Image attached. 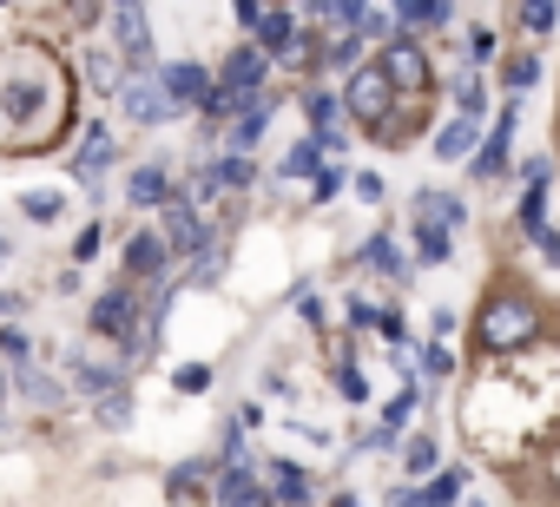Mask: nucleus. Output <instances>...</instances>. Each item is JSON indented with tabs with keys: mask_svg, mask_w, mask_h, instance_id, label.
I'll list each match as a JSON object with an SVG mask.
<instances>
[{
	"mask_svg": "<svg viewBox=\"0 0 560 507\" xmlns=\"http://www.w3.org/2000/svg\"><path fill=\"white\" fill-rule=\"evenodd\" d=\"M264 73H270L264 47H237V54L224 60V93H231V99H244V93H257V86H264Z\"/></svg>",
	"mask_w": 560,
	"mask_h": 507,
	"instance_id": "0eeeda50",
	"label": "nucleus"
},
{
	"mask_svg": "<svg viewBox=\"0 0 560 507\" xmlns=\"http://www.w3.org/2000/svg\"><path fill=\"white\" fill-rule=\"evenodd\" d=\"M211 494H218V507H270V500H277V494H270V487H257L237 461L218 474V487H211Z\"/></svg>",
	"mask_w": 560,
	"mask_h": 507,
	"instance_id": "9d476101",
	"label": "nucleus"
},
{
	"mask_svg": "<svg viewBox=\"0 0 560 507\" xmlns=\"http://www.w3.org/2000/svg\"><path fill=\"white\" fill-rule=\"evenodd\" d=\"M317 152H324L317 139H298V145L284 152V178H317Z\"/></svg>",
	"mask_w": 560,
	"mask_h": 507,
	"instance_id": "b1692460",
	"label": "nucleus"
},
{
	"mask_svg": "<svg viewBox=\"0 0 560 507\" xmlns=\"http://www.w3.org/2000/svg\"><path fill=\"white\" fill-rule=\"evenodd\" d=\"M211 172H218V185H250V172H257V165H250V152H231V158H224V165H211Z\"/></svg>",
	"mask_w": 560,
	"mask_h": 507,
	"instance_id": "cd10ccee",
	"label": "nucleus"
},
{
	"mask_svg": "<svg viewBox=\"0 0 560 507\" xmlns=\"http://www.w3.org/2000/svg\"><path fill=\"white\" fill-rule=\"evenodd\" d=\"M119 106H126V119H139V126H165V119H178V106H172V93H165L159 73H132V80L119 86Z\"/></svg>",
	"mask_w": 560,
	"mask_h": 507,
	"instance_id": "7ed1b4c3",
	"label": "nucleus"
},
{
	"mask_svg": "<svg viewBox=\"0 0 560 507\" xmlns=\"http://www.w3.org/2000/svg\"><path fill=\"white\" fill-rule=\"evenodd\" d=\"M218 250H198V258H191V284H218Z\"/></svg>",
	"mask_w": 560,
	"mask_h": 507,
	"instance_id": "72a5a7b5",
	"label": "nucleus"
},
{
	"mask_svg": "<svg viewBox=\"0 0 560 507\" xmlns=\"http://www.w3.org/2000/svg\"><path fill=\"white\" fill-rule=\"evenodd\" d=\"M165 224H172V231H165V244H172V250H191V258H198V250H211V231H205L198 204H185V198H178V204L165 211Z\"/></svg>",
	"mask_w": 560,
	"mask_h": 507,
	"instance_id": "423d86ee",
	"label": "nucleus"
},
{
	"mask_svg": "<svg viewBox=\"0 0 560 507\" xmlns=\"http://www.w3.org/2000/svg\"><path fill=\"white\" fill-rule=\"evenodd\" d=\"M357 60H363V34L350 27V40H337V47L324 54V67H357Z\"/></svg>",
	"mask_w": 560,
	"mask_h": 507,
	"instance_id": "c756f323",
	"label": "nucleus"
},
{
	"mask_svg": "<svg viewBox=\"0 0 560 507\" xmlns=\"http://www.w3.org/2000/svg\"><path fill=\"white\" fill-rule=\"evenodd\" d=\"M409 415H416V389H402V396H396V402L383 409V422H389V428H402Z\"/></svg>",
	"mask_w": 560,
	"mask_h": 507,
	"instance_id": "f704fd0d",
	"label": "nucleus"
},
{
	"mask_svg": "<svg viewBox=\"0 0 560 507\" xmlns=\"http://www.w3.org/2000/svg\"><path fill=\"white\" fill-rule=\"evenodd\" d=\"M93 250H100V224H86V231H80V237H73V258H80V264H86V258H93Z\"/></svg>",
	"mask_w": 560,
	"mask_h": 507,
	"instance_id": "58836bf2",
	"label": "nucleus"
},
{
	"mask_svg": "<svg viewBox=\"0 0 560 507\" xmlns=\"http://www.w3.org/2000/svg\"><path fill=\"white\" fill-rule=\"evenodd\" d=\"M534 330H540V310L527 297H494L481 310V343L488 350H521V343H534Z\"/></svg>",
	"mask_w": 560,
	"mask_h": 507,
	"instance_id": "f03ea898",
	"label": "nucleus"
},
{
	"mask_svg": "<svg viewBox=\"0 0 560 507\" xmlns=\"http://www.w3.org/2000/svg\"><path fill=\"white\" fill-rule=\"evenodd\" d=\"M311 126H317V139H324V132H337V99H324V93H317V99H311Z\"/></svg>",
	"mask_w": 560,
	"mask_h": 507,
	"instance_id": "473e14b6",
	"label": "nucleus"
},
{
	"mask_svg": "<svg viewBox=\"0 0 560 507\" xmlns=\"http://www.w3.org/2000/svg\"><path fill=\"white\" fill-rule=\"evenodd\" d=\"M165 250H172V244H165L159 231H139V237L126 244V271H132V278H159V271H165Z\"/></svg>",
	"mask_w": 560,
	"mask_h": 507,
	"instance_id": "ddd939ff",
	"label": "nucleus"
},
{
	"mask_svg": "<svg viewBox=\"0 0 560 507\" xmlns=\"http://www.w3.org/2000/svg\"><path fill=\"white\" fill-rule=\"evenodd\" d=\"M126 198H132V204H165V198H172L165 165H139V172L126 178Z\"/></svg>",
	"mask_w": 560,
	"mask_h": 507,
	"instance_id": "dca6fc26",
	"label": "nucleus"
},
{
	"mask_svg": "<svg viewBox=\"0 0 560 507\" xmlns=\"http://www.w3.org/2000/svg\"><path fill=\"white\" fill-rule=\"evenodd\" d=\"M389 106H396L389 73H383V67H357V73H350V113H357L363 126H383V119H389Z\"/></svg>",
	"mask_w": 560,
	"mask_h": 507,
	"instance_id": "20e7f679",
	"label": "nucleus"
},
{
	"mask_svg": "<svg viewBox=\"0 0 560 507\" xmlns=\"http://www.w3.org/2000/svg\"><path fill=\"white\" fill-rule=\"evenodd\" d=\"M73 389H80V396H106V389H119V369H106V363H73Z\"/></svg>",
	"mask_w": 560,
	"mask_h": 507,
	"instance_id": "412c9836",
	"label": "nucleus"
},
{
	"mask_svg": "<svg viewBox=\"0 0 560 507\" xmlns=\"http://www.w3.org/2000/svg\"><path fill=\"white\" fill-rule=\"evenodd\" d=\"M534 80H540V60H514L508 67V86H534Z\"/></svg>",
	"mask_w": 560,
	"mask_h": 507,
	"instance_id": "e433bc0d",
	"label": "nucleus"
},
{
	"mask_svg": "<svg viewBox=\"0 0 560 507\" xmlns=\"http://www.w3.org/2000/svg\"><path fill=\"white\" fill-rule=\"evenodd\" d=\"M337 389H343V402H363V396H370V382H363V369H357V363H343V369H337Z\"/></svg>",
	"mask_w": 560,
	"mask_h": 507,
	"instance_id": "2f4dec72",
	"label": "nucleus"
},
{
	"mask_svg": "<svg viewBox=\"0 0 560 507\" xmlns=\"http://www.w3.org/2000/svg\"><path fill=\"white\" fill-rule=\"evenodd\" d=\"M237 21H244V27H257V21H264V0H237Z\"/></svg>",
	"mask_w": 560,
	"mask_h": 507,
	"instance_id": "37998d69",
	"label": "nucleus"
},
{
	"mask_svg": "<svg viewBox=\"0 0 560 507\" xmlns=\"http://www.w3.org/2000/svg\"><path fill=\"white\" fill-rule=\"evenodd\" d=\"M521 231H527V237H540V231H547V178H540V185H527V198H521Z\"/></svg>",
	"mask_w": 560,
	"mask_h": 507,
	"instance_id": "5701e85b",
	"label": "nucleus"
},
{
	"mask_svg": "<svg viewBox=\"0 0 560 507\" xmlns=\"http://www.w3.org/2000/svg\"><path fill=\"white\" fill-rule=\"evenodd\" d=\"M172 389H178V396H205V389H211V363H185V369L172 376Z\"/></svg>",
	"mask_w": 560,
	"mask_h": 507,
	"instance_id": "393cba45",
	"label": "nucleus"
},
{
	"mask_svg": "<svg viewBox=\"0 0 560 507\" xmlns=\"http://www.w3.org/2000/svg\"><path fill=\"white\" fill-rule=\"evenodd\" d=\"M270 481H277V487H270L277 500H311V474H304V468H291V461H277V468H270Z\"/></svg>",
	"mask_w": 560,
	"mask_h": 507,
	"instance_id": "aec40b11",
	"label": "nucleus"
},
{
	"mask_svg": "<svg viewBox=\"0 0 560 507\" xmlns=\"http://www.w3.org/2000/svg\"><path fill=\"white\" fill-rule=\"evenodd\" d=\"M264 126H270V106H264V99L237 106V119H231V145H237V152H250V145L264 139Z\"/></svg>",
	"mask_w": 560,
	"mask_h": 507,
	"instance_id": "2eb2a0df",
	"label": "nucleus"
},
{
	"mask_svg": "<svg viewBox=\"0 0 560 507\" xmlns=\"http://www.w3.org/2000/svg\"><path fill=\"white\" fill-rule=\"evenodd\" d=\"M0 350H8L14 363H27V337H21V330H0Z\"/></svg>",
	"mask_w": 560,
	"mask_h": 507,
	"instance_id": "ea45409f",
	"label": "nucleus"
},
{
	"mask_svg": "<svg viewBox=\"0 0 560 507\" xmlns=\"http://www.w3.org/2000/svg\"><path fill=\"white\" fill-rule=\"evenodd\" d=\"M409 468L429 474V468H435V441H409Z\"/></svg>",
	"mask_w": 560,
	"mask_h": 507,
	"instance_id": "4c0bfd02",
	"label": "nucleus"
},
{
	"mask_svg": "<svg viewBox=\"0 0 560 507\" xmlns=\"http://www.w3.org/2000/svg\"><path fill=\"white\" fill-rule=\"evenodd\" d=\"M21 389H27V402H40V409H60V389H54L40 369H21Z\"/></svg>",
	"mask_w": 560,
	"mask_h": 507,
	"instance_id": "a878e982",
	"label": "nucleus"
},
{
	"mask_svg": "<svg viewBox=\"0 0 560 507\" xmlns=\"http://www.w3.org/2000/svg\"><path fill=\"white\" fill-rule=\"evenodd\" d=\"M363 258H370V264H383V271H402V264H396V244H389V237H376V244L363 250Z\"/></svg>",
	"mask_w": 560,
	"mask_h": 507,
	"instance_id": "c9c22d12",
	"label": "nucleus"
},
{
	"mask_svg": "<svg viewBox=\"0 0 560 507\" xmlns=\"http://www.w3.org/2000/svg\"><path fill=\"white\" fill-rule=\"evenodd\" d=\"M363 40H383L396 27V0H357V21H350Z\"/></svg>",
	"mask_w": 560,
	"mask_h": 507,
	"instance_id": "a211bd4d",
	"label": "nucleus"
},
{
	"mask_svg": "<svg viewBox=\"0 0 560 507\" xmlns=\"http://www.w3.org/2000/svg\"><path fill=\"white\" fill-rule=\"evenodd\" d=\"M113 8H139V0H113Z\"/></svg>",
	"mask_w": 560,
	"mask_h": 507,
	"instance_id": "c03bdc74",
	"label": "nucleus"
},
{
	"mask_svg": "<svg viewBox=\"0 0 560 507\" xmlns=\"http://www.w3.org/2000/svg\"><path fill=\"white\" fill-rule=\"evenodd\" d=\"M119 47H126V60H132L139 73L159 67V60H152V27H145V14H132V8H119Z\"/></svg>",
	"mask_w": 560,
	"mask_h": 507,
	"instance_id": "f8f14e48",
	"label": "nucleus"
},
{
	"mask_svg": "<svg viewBox=\"0 0 560 507\" xmlns=\"http://www.w3.org/2000/svg\"><path fill=\"white\" fill-rule=\"evenodd\" d=\"M126 323H132V291H113V297L93 304V330H100V337H119Z\"/></svg>",
	"mask_w": 560,
	"mask_h": 507,
	"instance_id": "f3484780",
	"label": "nucleus"
},
{
	"mask_svg": "<svg viewBox=\"0 0 560 507\" xmlns=\"http://www.w3.org/2000/svg\"><path fill=\"white\" fill-rule=\"evenodd\" d=\"M205 474H211L205 461H191V468H172V481H165V494H178V500H185V494H198V481H205Z\"/></svg>",
	"mask_w": 560,
	"mask_h": 507,
	"instance_id": "c85d7f7f",
	"label": "nucleus"
},
{
	"mask_svg": "<svg viewBox=\"0 0 560 507\" xmlns=\"http://www.w3.org/2000/svg\"><path fill=\"white\" fill-rule=\"evenodd\" d=\"M21 211H27V217H60V191H27Z\"/></svg>",
	"mask_w": 560,
	"mask_h": 507,
	"instance_id": "7c9ffc66",
	"label": "nucleus"
},
{
	"mask_svg": "<svg viewBox=\"0 0 560 507\" xmlns=\"http://www.w3.org/2000/svg\"><path fill=\"white\" fill-rule=\"evenodd\" d=\"M396 14H402L409 27H442V21H448V0H396Z\"/></svg>",
	"mask_w": 560,
	"mask_h": 507,
	"instance_id": "4be33fe9",
	"label": "nucleus"
},
{
	"mask_svg": "<svg viewBox=\"0 0 560 507\" xmlns=\"http://www.w3.org/2000/svg\"><path fill=\"white\" fill-rule=\"evenodd\" d=\"M534 250H540L547 264H560V231H540V237H534Z\"/></svg>",
	"mask_w": 560,
	"mask_h": 507,
	"instance_id": "a19ab883",
	"label": "nucleus"
},
{
	"mask_svg": "<svg viewBox=\"0 0 560 507\" xmlns=\"http://www.w3.org/2000/svg\"><path fill=\"white\" fill-rule=\"evenodd\" d=\"M475 145H481V119H475V113H462V119H448V126L435 132V158H442V165L468 158Z\"/></svg>",
	"mask_w": 560,
	"mask_h": 507,
	"instance_id": "9b49d317",
	"label": "nucleus"
},
{
	"mask_svg": "<svg viewBox=\"0 0 560 507\" xmlns=\"http://www.w3.org/2000/svg\"><path fill=\"white\" fill-rule=\"evenodd\" d=\"M508 145H514V99H508V113L494 119V132L475 145V178H501V165H508Z\"/></svg>",
	"mask_w": 560,
	"mask_h": 507,
	"instance_id": "6e6552de",
	"label": "nucleus"
},
{
	"mask_svg": "<svg viewBox=\"0 0 560 507\" xmlns=\"http://www.w3.org/2000/svg\"><path fill=\"white\" fill-rule=\"evenodd\" d=\"M257 47H264V54H291V47H298V21H291V8H264V21H257Z\"/></svg>",
	"mask_w": 560,
	"mask_h": 507,
	"instance_id": "4468645a",
	"label": "nucleus"
},
{
	"mask_svg": "<svg viewBox=\"0 0 560 507\" xmlns=\"http://www.w3.org/2000/svg\"><path fill=\"white\" fill-rule=\"evenodd\" d=\"M553 0H521V21H527V34H553Z\"/></svg>",
	"mask_w": 560,
	"mask_h": 507,
	"instance_id": "bb28decb",
	"label": "nucleus"
},
{
	"mask_svg": "<svg viewBox=\"0 0 560 507\" xmlns=\"http://www.w3.org/2000/svg\"><path fill=\"white\" fill-rule=\"evenodd\" d=\"M409 217H416V258H422V264H448L455 231L468 224L462 198H448V191H422V198L409 204Z\"/></svg>",
	"mask_w": 560,
	"mask_h": 507,
	"instance_id": "f257e3e1",
	"label": "nucleus"
},
{
	"mask_svg": "<svg viewBox=\"0 0 560 507\" xmlns=\"http://www.w3.org/2000/svg\"><path fill=\"white\" fill-rule=\"evenodd\" d=\"M383 73H389V86H396V93H422V86H429V60H422V47H416V40H402V34L389 40Z\"/></svg>",
	"mask_w": 560,
	"mask_h": 507,
	"instance_id": "39448f33",
	"label": "nucleus"
},
{
	"mask_svg": "<svg viewBox=\"0 0 560 507\" xmlns=\"http://www.w3.org/2000/svg\"><path fill=\"white\" fill-rule=\"evenodd\" d=\"M159 80H165V93H172V106H198V99L211 93V73H205L198 60H172V67H165Z\"/></svg>",
	"mask_w": 560,
	"mask_h": 507,
	"instance_id": "1a4fd4ad",
	"label": "nucleus"
},
{
	"mask_svg": "<svg viewBox=\"0 0 560 507\" xmlns=\"http://www.w3.org/2000/svg\"><path fill=\"white\" fill-rule=\"evenodd\" d=\"M106 165H113V132H106V126H93V132H86V145H80V165H73V172H80V178H100Z\"/></svg>",
	"mask_w": 560,
	"mask_h": 507,
	"instance_id": "6ab92c4d",
	"label": "nucleus"
},
{
	"mask_svg": "<svg viewBox=\"0 0 560 507\" xmlns=\"http://www.w3.org/2000/svg\"><path fill=\"white\" fill-rule=\"evenodd\" d=\"M100 422H126V396H106L100 402Z\"/></svg>",
	"mask_w": 560,
	"mask_h": 507,
	"instance_id": "79ce46f5",
	"label": "nucleus"
}]
</instances>
